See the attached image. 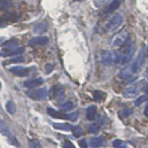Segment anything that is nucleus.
<instances>
[{"label": "nucleus", "mask_w": 148, "mask_h": 148, "mask_svg": "<svg viewBox=\"0 0 148 148\" xmlns=\"http://www.w3.org/2000/svg\"><path fill=\"white\" fill-rule=\"evenodd\" d=\"M145 85H146V82L145 81H140V82L132 83L131 85H129L126 89L123 91L122 95L125 98H133V97H135L140 92L145 90Z\"/></svg>", "instance_id": "nucleus-1"}, {"label": "nucleus", "mask_w": 148, "mask_h": 148, "mask_svg": "<svg viewBox=\"0 0 148 148\" xmlns=\"http://www.w3.org/2000/svg\"><path fill=\"white\" fill-rule=\"evenodd\" d=\"M130 32L128 29H123L119 31L117 34H115L111 38V45L113 47H120L123 46L129 41Z\"/></svg>", "instance_id": "nucleus-2"}, {"label": "nucleus", "mask_w": 148, "mask_h": 148, "mask_svg": "<svg viewBox=\"0 0 148 148\" xmlns=\"http://www.w3.org/2000/svg\"><path fill=\"white\" fill-rule=\"evenodd\" d=\"M145 54H146V50L145 47H143L139 54L137 55V57L132 62V64L130 65V68H131L132 73H136L138 72L140 69H142L143 63H145Z\"/></svg>", "instance_id": "nucleus-3"}, {"label": "nucleus", "mask_w": 148, "mask_h": 148, "mask_svg": "<svg viewBox=\"0 0 148 148\" xmlns=\"http://www.w3.org/2000/svg\"><path fill=\"white\" fill-rule=\"evenodd\" d=\"M101 61L105 66H111L118 62V53L113 51L105 50L101 54Z\"/></svg>", "instance_id": "nucleus-4"}, {"label": "nucleus", "mask_w": 148, "mask_h": 148, "mask_svg": "<svg viewBox=\"0 0 148 148\" xmlns=\"http://www.w3.org/2000/svg\"><path fill=\"white\" fill-rule=\"evenodd\" d=\"M122 16L120 14L117 13L110 18V20L108 21V23L106 24V30L108 32H114L118 29V28L121 25L122 23Z\"/></svg>", "instance_id": "nucleus-5"}, {"label": "nucleus", "mask_w": 148, "mask_h": 148, "mask_svg": "<svg viewBox=\"0 0 148 148\" xmlns=\"http://www.w3.org/2000/svg\"><path fill=\"white\" fill-rule=\"evenodd\" d=\"M0 132H1L3 135H5L8 139V141L10 142L12 145H18V140L15 138V136H14L13 134L11 133L10 130H9V128L8 127V125L4 121H0Z\"/></svg>", "instance_id": "nucleus-6"}, {"label": "nucleus", "mask_w": 148, "mask_h": 148, "mask_svg": "<svg viewBox=\"0 0 148 148\" xmlns=\"http://www.w3.org/2000/svg\"><path fill=\"white\" fill-rule=\"evenodd\" d=\"M28 96L32 98V100H43L45 99L48 95V91L45 89V88H40V89H37L34 91H31L28 92Z\"/></svg>", "instance_id": "nucleus-7"}, {"label": "nucleus", "mask_w": 148, "mask_h": 148, "mask_svg": "<svg viewBox=\"0 0 148 148\" xmlns=\"http://www.w3.org/2000/svg\"><path fill=\"white\" fill-rule=\"evenodd\" d=\"M24 47H18L16 49H3L0 51V56L1 57H11V56H18L24 53Z\"/></svg>", "instance_id": "nucleus-8"}, {"label": "nucleus", "mask_w": 148, "mask_h": 148, "mask_svg": "<svg viewBox=\"0 0 148 148\" xmlns=\"http://www.w3.org/2000/svg\"><path fill=\"white\" fill-rule=\"evenodd\" d=\"M9 71H10L11 73H13L14 75H17L18 77H27L30 73L29 69L20 67V66L9 68Z\"/></svg>", "instance_id": "nucleus-9"}, {"label": "nucleus", "mask_w": 148, "mask_h": 148, "mask_svg": "<svg viewBox=\"0 0 148 148\" xmlns=\"http://www.w3.org/2000/svg\"><path fill=\"white\" fill-rule=\"evenodd\" d=\"M122 0H112L111 2H109L108 6L104 9V14L105 15H108V14L113 13L116 9H118L121 4Z\"/></svg>", "instance_id": "nucleus-10"}, {"label": "nucleus", "mask_w": 148, "mask_h": 148, "mask_svg": "<svg viewBox=\"0 0 148 148\" xmlns=\"http://www.w3.org/2000/svg\"><path fill=\"white\" fill-rule=\"evenodd\" d=\"M48 43V38L45 36H38L32 38L29 41V45L32 46H38V45H45Z\"/></svg>", "instance_id": "nucleus-11"}, {"label": "nucleus", "mask_w": 148, "mask_h": 148, "mask_svg": "<svg viewBox=\"0 0 148 148\" xmlns=\"http://www.w3.org/2000/svg\"><path fill=\"white\" fill-rule=\"evenodd\" d=\"M44 82V80L42 78H37V79H32V80H29L26 81L23 83V85L26 88H30V89H32V88H35L37 86L41 85L42 83Z\"/></svg>", "instance_id": "nucleus-12"}, {"label": "nucleus", "mask_w": 148, "mask_h": 148, "mask_svg": "<svg viewBox=\"0 0 148 148\" xmlns=\"http://www.w3.org/2000/svg\"><path fill=\"white\" fill-rule=\"evenodd\" d=\"M106 143V141L104 137H95V138H92L90 141V145L95 148L105 146Z\"/></svg>", "instance_id": "nucleus-13"}, {"label": "nucleus", "mask_w": 148, "mask_h": 148, "mask_svg": "<svg viewBox=\"0 0 148 148\" xmlns=\"http://www.w3.org/2000/svg\"><path fill=\"white\" fill-rule=\"evenodd\" d=\"M96 114H97V108L95 106L92 105L88 106L86 109V119L88 120H94L96 118Z\"/></svg>", "instance_id": "nucleus-14"}, {"label": "nucleus", "mask_w": 148, "mask_h": 148, "mask_svg": "<svg viewBox=\"0 0 148 148\" xmlns=\"http://www.w3.org/2000/svg\"><path fill=\"white\" fill-rule=\"evenodd\" d=\"M47 30H48V24H47V22L45 21L38 23V24L35 25L34 28V32L35 34H44V32H45Z\"/></svg>", "instance_id": "nucleus-15"}, {"label": "nucleus", "mask_w": 148, "mask_h": 148, "mask_svg": "<svg viewBox=\"0 0 148 148\" xmlns=\"http://www.w3.org/2000/svg\"><path fill=\"white\" fill-rule=\"evenodd\" d=\"M92 97H94V100L95 102H97V103H101V102H103L106 99V95L103 91L95 90L94 92H92Z\"/></svg>", "instance_id": "nucleus-16"}, {"label": "nucleus", "mask_w": 148, "mask_h": 148, "mask_svg": "<svg viewBox=\"0 0 148 148\" xmlns=\"http://www.w3.org/2000/svg\"><path fill=\"white\" fill-rule=\"evenodd\" d=\"M53 127L57 130H61V131L65 132H71L72 131L73 126H71V124L69 123H53Z\"/></svg>", "instance_id": "nucleus-17"}, {"label": "nucleus", "mask_w": 148, "mask_h": 148, "mask_svg": "<svg viewBox=\"0 0 148 148\" xmlns=\"http://www.w3.org/2000/svg\"><path fill=\"white\" fill-rule=\"evenodd\" d=\"M47 113L49 114V116L53 118H58V119H68V115L66 114H63V113H60L58 111L55 110L54 108H47Z\"/></svg>", "instance_id": "nucleus-18"}, {"label": "nucleus", "mask_w": 148, "mask_h": 148, "mask_svg": "<svg viewBox=\"0 0 148 148\" xmlns=\"http://www.w3.org/2000/svg\"><path fill=\"white\" fill-rule=\"evenodd\" d=\"M18 45V41L16 39L8 40L2 44V46L4 47V49H13L14 47H17Z\"/></svg>", "instance_id": "nucleus-19"}, {"label": "nucleus", "mask_w": 148, "mask_h": 148, "mask_svg": "<svg viewBox=\"0 0 148 148\" xmlns=\"http://www.w3.org/2000/svg\"><path fill=\"white\" fill-rule=\"evenodd\" d=\"M6 109H7V111H8V113L11 114V115L15 114L16 109H17L15 103H14V102H13L12 100L8 101V102H7V104H6Z\"/></svg>", "instance_id": "nucleus-20"}, {"label": "nucleus", "mask_w": 148, "mask_h": 148, "mask_svg": "<svg viewBox=\"0 0 148 148\" xmlns=\"http://www.w3.org/2000/svg\"><path fill=\"white\" fill-rule=\"evenodd\" d=\"M131 74H132V71H131V68H130V66H127V67H125L124 69H121V71L119 72V76L121 79H126V78L131 76Z\"/></svg>", "instance_id": "nucleus-21"}, {"label": "nucleus", "mask_w": 148, "mask_h": 148, "mask_svg": "<svg viewBox=\"0 0 148 148\" xmlns=\"http://www.w3.org/2000/svg\"><path fill=\"white\" fill-rule=\"evenodd\" d=\"M147 100V97L146 95H141L140 97H138V98L134 101V105H135L136 106H140L141 105H143L145 102Z\"/></svg>", "instance_id": "nucleus-22"}, {"label": "nucleus", "mask_w": 148, "mask_h": 148, "mask_svg": "<svg viewBox=\"0 0 148 148\" xmlns=\"http://www.w3.org/2000/svg\"><path fill=\"white\" fill-rule=\"evenodd\" d=\"M113 146L115 148H128L126 146V143L122 142L121 140H115L113 142Z\"/></svg>", "instance_id": "nucleus-23"}, {"label": "nucleus", "mask_w": 148, "mask_h": 148, "mask_svg": "<svg viewBox=\"0 0 148 148\" xmlns=\"http://www.w3.org/2000/svg\"><path fill=\"white\" fill-rule=\"evenodd\" d=\"M110 1L111 0H95L94 4L96 8H101V7L105 6V5H106L108 3H109Z\"/></svg>", "instance_id": "nucleus-24"}, {"label": "nucleus", "mask_w": 148, "mask_h": 148, "mask_svg": "<svg viewBox=\"0 0 148 148\" xmlns=\"http://www.w3.org/2000/svg\"><path fill=\"white\" fill-rule=\"evenodd\" d=\"M60 108H61V109H63V110H71L74 108V105L72 102L69 101V102H66L65 104H63Z\"/></svg>", "instance_id": "nucleus-25"}, {"label": "nucleus", "mask_w": 148, "mask_h": 148, "mask_svg": "<svg viewBox=\"0 0 148 148\" xmlns=\"http://www.w3.org/2000/svg\"><path fill=\"white\" fill-rule=\"evenodd\" d=\"M24 61V58L21 57V56H18V57H16V58H11V59H9L7 63H21Z\"/></svg>", "instance_id": "nucleus-26"}, {"label": "nucleus", "mask_w": 148, "mask_h": 148, "mask_svg": "<svg viewBox=\"0 0 148 148\" xmlns=\"http://www.w3.org/2000/svg\"><path fill=\"white\" fill-rule=\"evenodd\" d=\"M72 132H73V134H74V136H75V137H80V136H82V129H81V127H79V126L73 127L72 128Z\"/></svg>", "instance_id": "nucleus-27"}, {"label": "nucleus", "mask_w": 148, "mask_h": 148, "mask_svg": "<svg viewBox=\"0 0 148 148\" xmlns=\"http://www.w3.org/2000/svg\"><path fill=\"white\" fill-rule=\"evenodd\" d=\"M79 117V113L78 112H73L71 114H68V119L71 120V121H75Z\"/></svg>", "instance_id": "nucleus-28"}, {"label": "nucleus", "mask_w": 148, "mask_h": 148, "mask_svg": "<svg viewBox=\"0 0 148 148\" xmlns=\"http://www.w3.org/2000/svg\"><path fill=\"white\" fill-rule=\"evenodd\" d=\"M89 131L92 133H97L99 132V127L97 126V125H95V124H92L91 126L89 127Z\"/></svg>", "instance_id": "nucleus-29"}, {"label": "nucleus", "mask_w": 148, "mask_h": 148, "mask_svg": "<svg viewBox=\"0 0 148 148\" xmlns=\"http://www.w3.org/2000/svg\"><path fill=\"white\" fill-rule=\"evenodd\" d=\"M31 146L32 148H40V143L37 140H32L31 142Z\"/></svg>", "instance_id": "nucleus-30"}, {"label": "nucleus", "mask_w": 148, "mask_h": 148, "mask_svg": "<svg viewBox=\"0 0 148 148\" xmlns=\"http://www.w3.org/2000/svg\"><path fill=\"white\" fill-rule=\"evenodd\" d=\"M79 145H80V146L82 148H87L88 147L87 142H86V140H84V139H82V140L79 141Z\"/></svg>", "instance_id": "nucleus-31"}, {"label": "nucleus", "mask_w": 148, "mask_h": 148, "mask_svg": "<svg viewBox=\"0 0 148 148\" xmlns=\"http://www.w3.org/2000/svg\"><path fill=\"white\" fill-rule=\"evenodd\" d=\"M53 68H54V67H53V65H52V64H49V63H48V64H46V65H45V72H46V73H50L51 71H53Z\"/></svg>", "instance_id": "nucleus-32"}, {"label": "nucleus", "mask_w": 148, "mask_h": 148, "mask_svg": "<svg viewBox=\"0 0 148 148\" xmlns=\"http://www.w3.org/2000/svg\"><path fill=\"white\" fill-rule=\"evenodd\" d=\"M64 148H74V146L71 142L67 141V142L64 143Z\"/></svg>", "instance_id": "nucleus-33"}, {"label": "nucleus", "mask_w": 148, "mask_h": 148, "mask_svg": "<svg viewBox=\"0 0 148 148\" xmlns=\"http://www.w3.org/2000/svg\"><path fill=\"white\" fill-rule=\"evenodd\" d=\"M132 113V110L131 109H124L123 110V116H124V117H128V116L130 115V114H131Z\"/></svg>", "instance_id": "nucleus-34"}, {"label": "nucleus", "mask_w": 148, "mask_h": 148, "mask_svg": "<svg viewBox=\"0 0 148 148\" xmlns=\"http://www.w3.org/2000/svg\"><path fill=\"white\" fill-rule=\"evenodd\" d=\"M143 113H145V116L146 118H148V104L145 106V111H143Z\"/></svg>", "instance_id": "nucleus-35"}, {"label": "nucleus", "mask_w": 148, "mask_h": 148, "mask_svg": "<svg viewBox=\"0 0 148 148\" xmlns=\"http://www.w3.org/2000/svg\"><path fill=\"white\" fill-rule=\"evenodd\" d=\"M75 1H77V2H83V1H85V0H75Z\"/></svg>", "instance_id": "nucleus-36"}, {"label": "nucleus", "mask_w": 148, "mask_h": 148, "mask_svg": "<svg viewBox=\"0 0 148 148\" xmlns=\"http://www.w3.org/2000/svg\"><path fill=\"white\" fill-rule=\"evenodd\" d=\"M1 87H2V84H1V82H0V89H1Z\"/></svg>", "instance_id": "nucleus-37"}, {"label": "nucleus", "mask_w": 148, "mask_h": 148, "mask_svg": "<svg viewBox=\"0 0 148 148\" xmlns=\"http://www.w3.org/2000/svg\"><path fill=\"white\" fill-rule=\"evenodd\" d=\"M147 53H148V47H147Z\"/></svg>", "instance_id": "nucleus-38"}]
</instances>
